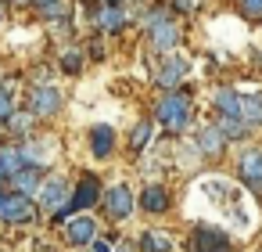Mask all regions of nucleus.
Wrapping results in <instances>:
<instances>
[{
    "label": "nucleus",
    "instance_id": "f257e3e1",
    "mask_svg": "<svg viewBox=\"0 0 262 252\" xmlns=\"http://www.w3.org/2000/svg\"><path fill=\"white\" fill-rule=\"evenodd\" d=\"M201 191H205L212 202H219L223 216H226L237 230H248V227H251V212H248V205H244L241 187H233V184H230V180H223V177H212V180H205V184H201Z\"/></svg>",
    "mask_w": 262,
    "mask_h": 252
},
{
    "label": "nucleus",
    "instance_id": "f03ea898",
    "mask_svg": "<svg viewBox=\"0 0 262 252\" xmlns=\"http://www.w3.org/2000/svg\"><path fill=\"white\" fill-rule=\"evenodd\" d=\"M158 123H165L172 133H180V130H187V123H190V98L187 94H165L162 101H158Z\"/></svg>",
    "mask_w": 262,
    "mask_h": 252
},
{
    "label": "nucleus",
    "instance_id": "7ed1b4c3",
    "mask_svg": "<svg viewBox=\"0 0 262 252\" xmlns=\"http://www.w3.org/2000/svg\"><path fill=\"white\" fill-rule=\"evenodd\" d=\"M97 198H101V180L86 173V177L79 180V187H76V195H72L69 202H61V205L54 209V220H58V223H65V220H69L72 212H79V209H90V205H94Z\"/></svg>",
    "mask_w": 262,
    "mask_h": 252
},
{
    "label": "nucleus",
    "instance_id": "20e7f679",
    "mask_svg": "<svg viewBox=\"0 0 262 252\" xmlns=\"http://www.w3.org/2000/svg\"><path fill=\"white\" fill-rule=\"evenodd\" d=\"M36 216V205L29 195H4L0 198V220H8V223H29Z\"/></svg>",
    "mask_w": 262,
    "mask_h": 252
},
{
    "label": "nucleus",
    "instance_id": "39448f33",
    "mask_svg": "<svg viewBox=\"0 0 262 252\" xmlns=\"http://www.w3.org/2000/svg\"><path fill=\"white\" fill-rule=\"evenodd\" d=\"M190 252H230V238H226L219 227L201 223V227H194V234H190Z\"/></svg>",
    "mask_w": 262,
    "mask_h": 252
},
{
    "label": "nucleus",
    "instance_id": "423d86ee",
    "mask_svg": "<svg viewBox=\"0 0 262 252\" xmlns=\"http://www.w3.org/2000/svg\"><path fill=\"white\" fill-rule=\"evenodd\" d=\"M61 108V90H54V87H36L33 94H29V112L33 115H54Z\"/></svg>",
    "mask_w": 262,
    "mask_h": 252
},
{
    "label": "nucleus",
    "instance_id": "0eeeda50",
    "mask_svg": "<svg viewBox=\"0 0 262 252\" xmlns=\"http://www.w3.org/2000/svg\"><path fill=\"white\" fill-rule=\"evenodd\" d=\"M104 205H108L112 220H126V216L133 212V191H129L126 184H115V187H108V195H104Z\"/></svg>",
    "mask_w": 262,
    "mask_h": 252
},
{
    "label": "nucleus",
    "instance_id": "6e6552de",
    "mask_svg": "<svg viewBox=\"0 0 262 252\" xmlns=\"http://www.w3.org/2000/svg\"><path fill=\"white\" fill-rule=\"evenodd\" d=\"M65 238L72 241V245H90L94 238H97V227H94V216H69L65 220Z\"/></svg>",
    "mask_w": 262,
    "mask_h": 252
},
{
    "label": "nucleus",
    "instance_id": "1a4fd4ad",
    "mask_svg": "<svg viewBox=\"0 0 262 252\" xmlns=\"http://www.w3.org/2000/svg\"><path fill=\"white\" fill-rule=\"evenodd\" d=\"M241 180L255 191H262V148H248L241 155Z\"/></svg>",
    "mask_w": 262,
    "mask_h": 252
},
{
    "label": "nucleus",
    "instance_id": "9d476101",
    "mask_svg": "<svg viewBox=\"0 0 262 252\" xmlns=\"http://www.w3.org/2000/svg\"><path fill=\"white\" fill-rule=\"evenodd\" d=\"M187 69H190V65H187V58H180V54H172V58H169V62H165L162 69H158V76H155V80H158L162 87H169V90H176V87L183 83V76H187Z\"/></svg>",
    "mask_w": 262,
    "mask_h": 252
},
{
    "label": "nucleus",
    "instance_id": "9b49d317",
    "mask_svg": "<svg viewBox=\"0 0 262 252\" xmlns=\"http://www.w3.org/2000/svg\"><path fill=\"white\" fill-rule=\"evenodd\" d=\"M36 191H40V205L54 212V209L65 202V191H69V187H65V177H51V180H40Z\"/></svg>",
    "mask_w": 262,
    "mask_h": 252
},
{
    "label": "nucleus",
    "instance_id": "f8f14e48",
    "mask_svg": "<svg viewBox=\"0 0 262 252\" xmlns=\"http://www.w3.org/2000/svg\"><path fill=\"white\" fill-rule=\"evenodd\" d=\"M112 148H115V130L112 126H94L90 130V151H94V159H108Z\"/></svg>",
    "mask_w": 262,
    "mask_h": 252
},
{
    "label": "nucleus",
    "instance_id": "ddd939ff",
    "mask_svg": "<svg viewBox=\"0 0 262 252\" xmlns=\"http://www.w3.org/2000/svg\"><path fill=\"white\" fill-rule=\"evenodd\" d=\"M11 184L18 187V195H33V191L40 187V166L26 162L22 169H15V173H11Z\"/></svg>",
    "mask_w": 262,
    "mask_h": 252
},
{
    "label": "nucleus",
    "instance_id": "4468645a",
    "mask_svg": "<svg viewBox=\"0 0 262 252\" xmlns=\"http://www.w3.org/2000/svg\"><path fill=\"white\" fill-rule=\"evenodd\" d=\"M176 44H180V29L172 22H162V26L151 29V47L155 51H172Z\"/></svg>",
    "mask_w": 262,
    "mask_h": 252
},
{
    "label": "nucleus",
    "instance_id": "2eb2a0df",
    "mask_svg": "<svg viewBox=\"0 0 262 252\" xmlns=\"http://www.w3.org/2000/svg\"><path fill=\"white\" fill-rule=\"evenodd\" d=\"M140 209H144V212H165V209H169V195H165V187L151 184V187L140 195Z\"/></svg>",
    "mask_w": 262,
    "mask_h": 252
},
{
    "label": "nucleus",
    "instance_id": "dca6fc26",
    "mask_svg": "<svg viewBox=\"0 0 262 252\" xmlns=\"http://www.w3.org/2000/svg\"><path fill=\"white\" fill-rule=\"evenodd\" d=\"M198 151H205V155H219V151H223V133H219V126H201V130H198Z\"/></svg>",
    "mask_w": 262,
    "mask_h": 252
},
{
    "label": "nucleus",
    "instance_id": "f3484780",
    "mask_svg": "<svg viewBox=\"0 0 262 252\" xmlns=\"http://www.w3.org/2000/svg\"><path fill=\"white\" fill-rule=\"evenodd\" d=\"M248 123L244 119H237V115H219V133H223V141H241V137H248Z\"/></svg>",
    "mask_w": 262,
    "mask_h": 252
},
{
    "label": "nucleus",
    "instance_id": "a211bd4d",
    "mask_svg": "<svg viewBox=\"0 0 262 252\" xmlns=\"http://www.w3.org/2000/svg\"><path fill=\"white\" fill-rule=\"evenodd\" d=\"M241 119L248 126H258L262 123V94H241Z\"/></svg>",
    "mask_w": 262,
    "mask_h": 252
},
{
    "label": "nucleus",
    "instance_id": "6ab92c4d",
    "mask_svg": "<svg viewBox=\"0 0 262 252\" xmlns=\"http://www.w3.org/2000/svg\"><path fill=\"white\" fill-rule=\"evenodd\" d=\"M140 252H172V238L158 234V230H147V234H140Z\"/></svg>",
    "mask_w": 262,
    "mask_h": 252
},
{
    "label": "nucleus",
    "instance_id": "aec40b11",
    "mask_svg": "<svg viewBox=\"0 0 262 252\" xmlns=\"http://www.w3.org/2000/svg\"><path fill=\"white\" fill-rule=\"evenodd\" d=\"M97 26H101V29H108V33H119V29L126 26V11H122V8H115V4H112V8H104V11L97 15Z\"/></svg>",
    "mask_w": 262,
    "mask_h": 252
},
{
    "label": "nucleus",
    "instance_id": "412c9836",
    "mask_svg": "<svg viewBox=\"0 0 262 252\" xmlns=\"http://www.w3.org/2000/svg\"><path fill=\"white\" fill-rule=\"evenodd\" d=\"M215 105H219L223 115H237L241 119V94L237 90H219L215 94Z\"/></svg>",
    "mask_w": 262,
    "mask_h": 252
},
{
    "label": "nucleus",
    "instance_id": "4be33fe9",
    "mask_svg": "<svg viewBox=\"0 0 262 252\" xmlns=\"http://www.w3.org/2000/svg\"><path fill=\"white\" fill-rule=\"evenodd\" d=\"M26 162H22V151L18 148H0V169H4L8 177L15 173V169H22Z\"/></svg>",
    "mask_w": 262,
    "mask_h": 252
},
{
    "label": "nucleus",
    "instance_id": "5701e85b",
    "mask_svg": "<svg viewBox=\"0 0 262 252\" xmlns=\"http://www.w3.org/2000/svg\"><path fill=\"white\" fill-rule=\"evenodd\" d=\"M11 112H15V94L8 83H0V119H8Z\"/></svg>",
    "mask_w": 262,
    "mask_h": 252
},
{
    "label": "nucleus",
    "instance_id": "b1692460",
    "mask_svg": "<svg viewBox=\"0 0 262 252\" xmlns=\"http://www.w3.org/2000/svg\"><path fill=\"white\" fill-rule=\"evenodd\" d=\"M147 141H151V123H140V126L133 130V137H129V144H133V148L140 151V148H144Z\"/></svg>",
    "mask_w": 262,
    "mask_h": 252
},
{
    "label": "nucleus",
    "instance_id": "393cba45",
    "mask_svg": "<svg viewBox=\"0 0 262 252\" xmlns=\"http://www.w3.org/2000/svg\"><path fill=\"white\" fill-rule=\"evenodd\" d=\"M162 22H172L165 8H155V11H147V15H144V26H147V29H155V26H162Z\"/></svg>",
    "mask_w": 262,
    "mask_h": 252
},
{
    "label": "nucleus",
    "instance_id": "a878e982",
    "mask_svg": "<svg viewBox=\"0 0 262 252\" xmlns=\"http://www.w3.org/2000/svg\"><path fill=\"white\" fill-rule=\"evenodd\" d=\"M61 11H69L61 0H51V4H43V8H40V15H43V18H58Z\"/></svg>",
    "mask_w": 262,
    "mask_h": 252
},
{
    "label": "nucleus",
    "instance_id": "bb28decb",
    "mask_svg": "<svg viewBox=\"0 0 262 252\" xmlns=\"http://www.w3.org/2000/svg\"><path fill=\"white\" fill-rule=\"evenodd\" d=\"M79 62H83V58L72 51V54H65V58H61V69H65V72H79Z\"/></svg>",
    "mask_w": 262,
    "mask_h": 252
},
{
    "label": "nucleus",
    "instance_id": "cd10ccee",
    "mask_svg": "<svg viewBox=\"0 0 262 252\" xmlns=\"http://www.w3.org/2000/svg\"><path fill=\"white\" fill-rule=\"evenodd\" d=\"M241 8L248 15H262V0H241Z\"/></svg>",
    "mask_w": 262,
    "mask_h": 252
},
{
    "label": "nucleus",
    "instance_id": "c85d7f7f",
    "mask_svg": "<svg viewBox=\"0 0 262 252\" xmlns=\"http://www.w3.org/2000/svg\"><path fill=\"white\" fill-rule=\"evenodd\" d=\"M172 8H176V11H190V8H194V0H172Z\"/></svg>",
    "mask_w": 262,
    "mask_h": 252
},
{
    "label": "nucleus",
    "instance_id": "c756f323",
    "mask_svg": "<svg viewBox=\"0 0 262 252\" xmlns=\"http://www.w3.org/2000/svg\"><path fill=\"white\" fill-rule=\"evenodd\" d=\"M90 245H94V252H112V248H108V245H104V241H97V238H94V241H90Z\"/></svg>",
    "mask_w": 262,
    "mask_h": 252
},
{
    "label": "nucleus",
    "instance_id": "7c9ffc66",
    "mask_svg": "<svg viewBox=\"0 0 262 252\" xmlns=\"http://www.w3.org/2000/svg\"><path fill=\"white\" fill-rule=\"evenodd\" d=\"M43 4H51V0H36V8H43Z\"/></svg>",
    "mask_w": 262,
    "mask_h": 252
},
{
    "label": "nucleus",
    "instance_id": "2f4dec72",
    "mask_svg": "<svg viewBox=\"0 0 262 252\" xmlns=\"http://www.w3.org/2000/svg\"><path fill=\"white\" fill-rule=\"evenodd\" d=\"M15 4H29V0H15Z\"/></svg>",
    "mask_w": 262,
    "mask_h": 252
},
{
    "label": "nucleus",
    "instance_id": "473e14b6",
    "mask_svg": "<svg viewBox=\"0 0 262 252\" xmlns=\"http://www.w3.org/2000/svg\"><path fill=\"white\" fill-rule=\"evenodd\" d=\"M108 4H122V0H108Z\"/></svg>",
    "mask_w": 262,
    "mask_h": 252
},
{
    "label": "nucleus",
    "instance_id": "72a5a7b5",
    "mask_svg": "<svg viewBox=\"0 0 262 252\" xmlns=\"http://www.w3.org/2000/svg\"><path fill=\"white\" fill-rule=\"evenodd\" d=\"M0 198H4V195H0Z\"/></svg>",
    "mask_w": 262,
    "mask_h": 252
},
{
    "label": "nucleus",
    "instance_id": "f704fd0d",
    "mask_svg": "<svg viewBox=\"0 0 262 252\" xmlns=\"http://www.w3.org/2000/svg\"><path fill=\"white\" fill-rule=\"evenodd\" d=\"M0 11H4V8H0Z\"/></svg>",
    "mask_w": 262,
    "mask_h": 252
}]
</instances>
